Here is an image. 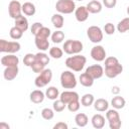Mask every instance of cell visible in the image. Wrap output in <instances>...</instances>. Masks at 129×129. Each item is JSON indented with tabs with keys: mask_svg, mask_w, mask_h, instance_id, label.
<instances>
[{
	"mask_svg": "<svg viewBox=\"0 0 129 129\" xmlns=\"http://www.w3.org/2000/svg\"><path fill=\"white\" fill-rule=\"evenodd\" d=\"M87 62V58L86 56L84 55H81V54H74L73 56H70L66 59V66L72 70V71H75V72H81L85 64Z\"/></svg>",
	"mask_w": 129,
	"mask_h": 129,
	"instance_id": "obj_1",
	"label": "cell"
},
{
	"mask_svg": "<svg viewBox=\"0 0 129 129\" xmlns=\"http://www.w3.org/2000/svg\"><path fill=\"white\" fill-rule=\"evenodd\" d=\"M62 48L67 54H78L83 50V43L80 40L68 39L64 41Z\"/></svg>",
	"mask_w": 129,
	"mask_h": 129,
	"instance_id": "obj_2",
	"label": "cell"
},
{
	"mask_svg": "<svg viewBox=\"0 0 129 129\" xmlns=\"http://www.w3.org/2000/svg\"><path fill=\"white\" fill-rule=\"evenodd\" d=\"M60 85L64 89H74L77 86V79L73 72L63 71L60 75Z\"/></svg>",
	"mask_w": 129,
	"mask_h": 129,
	"instance_id": "obj_3",
	"label": "cell"
},
{
	"mask_svg": "<svg viewBox=\"0 0 129 129\" xmlns=\"http://www.w3.org/2000/svg\"><path fill=\"white\" fill-rule=\"evenodd\" d=\"M52 79V71L50 69H44L34 80V85L37 88H43L50 83Z\"/></svg>",
	"mask_w": 129,
	"mask_h": 129,
	"instance_id": "obj_4",
	"label": "cell"
},
{
	"mask_svg": "<svg viewBox=\"0 0 129 129\" xmlns=\"http://www.w3.org/2000/svg\"><path fill=\"white\" fill-rule=\"evenodd\" d=\"M55 9L60 14H70L76 10L74 0H58L55 3Z\"/></svg>",
	"mask_w": 129,
	"mask_h": 129,
	"instance_id": "obj_5",
	"label": "cell"
},
{
	"mask_svg": "<svg viewBox=\"0 0 129 129\" xmlns=\"http://www.w3.org/2000/svg\"><path fill=\"white\" fill-rule=\"evenodd\" d=\"M106 119L109 122V127L111 129H119L122 125L120 115L117 111V109H111L107 110L106 113Z\"/></svg>",
	"mask_w": 129,
	"mask_h": 129,
	"instance_id": "obj_6",
	"label": "cell"
},
{
	"mask_svg": "<svg viewBox=\"0 0 129 129\" xmlns=\"http://www.w3.org/2000/svg\"><path fill=\"white\" fill-rule=\"evenodd\" d=\"M21 45L18 41H7L5 39H0V51L7 53H15L19 51Z\"/></svg>",
	"mask_w": 129,
	"mask_h": 129,
	"instance_id": "obj_7",
	"label": "cell"
},
{
	"mask_svg": "<svg viewBox=\"0 0 129 129\" xmlns=\"http://www.w3.org/2000/svg\"><path fill=\"white\" fill-rule=\"evenodd\" d=\"M87 35L89 39L94 43H99L103 40V31L99 26H90L87 30Z\"/></svg>",
	"mask_w": 129,
	"mask_h": 129,
	"instance_id": "obj_8",
	"label": "cell"
},
{
	"mask_svg": "<svg viewBox=\"0 0 129 129\" xmlns=\"http://www.w3.org/2000/svg\"><path fill=\"white\" fill-rule=\"evenodd\" d=\"M8 13H9V16L13 19H16L19 16H21L22 15V5L20 4V2L17 0L10 1L9 5H8Z\"/></svg>",
	"mask_w": 129,
	"mask_h": 129,
	"instance_id": "obj_9",
	"label": "cell"
},
{
	"mask_svg": "<svg viewBox=\"0 0 129 129\" xmlns=\"http://www.w3.org/2000/svg\"><path fill=\"white\" fill-rule=\"evenodd\" d=\"M122 72H123V66L120 62L114 66H111V67H105V70H104V74L106 75L107 78H110V79L116 78Z\"/></svg>",
	"mask_w": 129,
	"mask_h": 129,
	"instance_id": "obj_10",
	"label": "cell"
},
{
	"mask_svg": "<svg viewBox=\"0 0 129 129\" xmlns=\"http://www.w3.org/2000/svg\"><path fill=\"white\" fill-rule=\"evenodd\" d=\"M91 56L96 61H103L106 58V50L102 45H95L91 49Z\"/></svg>",
	"mask_w": 129,
	"mask_h": 129,
	"instance_id": "obj_11",
	"label": "cell"
},
{
	"mask_svg": "<svg viewBox=\"0 0 129 129\" xmlns=\"http://www.w3.org/2000/svg\"><path fill=\"white\" fill-rule=\"evenodd\" d=\"M86 73H88L94 80H96L102 78V76L104 75V69L100 64H93L87 68Z\"/></svg>",
	"mask_w": 129,
	"mask_h": 129,
	"instance_id": "obj_12",
	"label": "cell"
},
{
	"mask_svg": "<svg viewBox=\"0 0 129 129\" xmlns=\"http://www.w3.org/2000/svg\"><path fill=\"white\" fill-rule=\"evenodd\" d=\"M19 69L18 66H11V67H5V70L3 72V77L6 81H12L14 80L18 75Z\"/></svg>",
	"mask_w": 129,
	"mask_h": 129,
	"instance_id": "obj_13",
	"label": "cell"
},
{
	"mask_svg": "<svg viewBox=\"0 0 129 129\" xmlns=\"http://www.w3.org/2000/svg\"><path fill=\"white\" fill-rule=\"evenodd\" d=\"M1 64L4 67H11V66H18L19 58L18 56L14 55L13 53H8L7 55H4L1 57Z\"/></svg>",
	"mask_w": 129,
	"mask_h": 129,
	"instance_id": "obj_14",
	"label": "cell"
},
{
	"mask_svg": "<svg viewBox=\"0 0 129 129\" xmlns=\"http://www.w3.org/2000/svg\"><path fill=\"white\" fill-rule=\"evenodd\" d=\"M89 13L87 6H80L75 10V17L79 22H85L89 18Z\"/></svg>",
	"mask_w": 129,
	"mask_h": 129,
	"instance_id": "obj_15",
	"label": "cell"
},
{
	"mask_svg": "<svg viewBox=\"0 0 129 129\" xmlns=\"http://www.w3.org/2000/svg\"><path fill=\"white\" fill-rule=\"evenodd\" d=\"M59 99L64 102L66 104H69L70 102L74 101V100H80V97L78 95V93L74 92V91H64L59 95Z\"/></svg>",
	"mask_w": 129,
	"mask_h": 129,
	"instance_id": "obj_16",
	"label": "cell"
},
{
	"mask_svg": "<svg viewBox=\"0 0 129 129\" xmlns=\"http://www.w3.org/2000/svg\"><path fill=\"white\" fill-rule=\"evenodd\" d=\"M45 94L40 90H34L30 93V101L34 104H40L43 102Z\"/></svg>",
	"mask_w": 129,
	"mask_h": 129,
	"instance_id": "obj_17",
	"label": "cell"
},
{
	"mask_svg": "<svg viewBox=\"0 0 129 129\" xmlns=\"http://www.w3.org/2000/svg\"><path fill=\"white\" fill-rule=\"evenodd\" d=\"M111 105H112V107L114 109H117V110L123 109L125 107V105H126V100L123 97H121L119 95H116L111 100Z\"/></svg>",
	"mask_w": 129,
	"mask_h": 129,
	"instance_id": "obj_18",
	"label": "cell"
},
{
	"mask_svg": "<svg viewBox=\"0 0 129 129\" xmlns=\"http://www.w3.org/2000/svg\"><path fill=\"white\" fill-rule=\"evenodd\" d=\"M92 125L96 129H101L105 126V117L101 114H96L92 117Z\"/></svg>",
	"mask_w": 129,
	"mask_h": 129,
	"instance_id": "obj_19",
	"label": "cell"
},
{
	"mask_svg": "<svg viewBox=\"0 0 129 129\" xmlns=\"http://www.w3.org/2000/svg\"><path fill=\"white\" fill-rule=\"evenodd\" d=\"M87 9L90 13H93V14H96V13H99L101 12L102 10V3L97 1V0H93V1H90L88 4H87Z\"/></svg>",
	"mask_w": 129,
	"mask_h": 129,
	"instance_id": "obj_20",
	"label": "cell"
},
{
	"mask_svg": "<svg viewBox=\"0 0 129 129\" xmlns=\"http://www.w3.org/2000/svg\"><path fill=\"white\" fill-rule=\"evenodd\" d=\"M14 20H15V26L18 27V28H19L20 30H22L23 32H25V31L28 29L29 24H28V20H27V18H26L25 16L21 15V16H19L18 18L14 19Z\"/></svg>",
	"mask_w": 129,
	"mask_h": 129,
	"instance_id": "obj_21",
	"label": "cell"
},
{
	"mask_svg": "<svg viewBox=\"0 0 129 129\" xmlns=\"http://www.w3.org/2000/svg\"><path fill=\"white\" fill-rule=\"evenodd\" d=\"M34 43L35 46L41 50V51H45L48 49L49 47V41L48 38H40V37H35L34 38Z\"/></svg>",
	"mask_w": 129,
	"mask_h": 129,
	"instance_id": "obj_22",
	"label": "cell"
},
{
	"mask_svg": "<svg viewBox=\"0 0 129 129\" xmlns=\"http://www.w3.org/2000/svg\"><path fill=\"white\" fill-rule=\"evenodd\" d=\"M79 80H80L81 85L84 86V87H87V88L92 87V86L94 85V81H95V80H94L88 73H86V72L83 73V74H81Z\"/></svg>",
	"mask_w": 129,
	"mask_h": 129,
	"instance_id": "obj_23",
	"label": "cell"
},
{
	"mask_svg": "<svg viewBox=\"0 0 129 129\" xmlns=\"http://www.w3.org/2000/svg\"><path fill=\"white\" fill-rule=\"evenodd\" d=\"M109 107V103L107 100L103 99V98H99L94 102V108L99 111V112H105L108 110Z\"/></svg>",
	"mask_w": 129,
	"mask_h": 129,
	"instance_id": "obj_24",
	"label": "cell"
},
{
	"mask_svg": "<svg viewBox=\"0 0 129 129\" xmlns=\"http://www.w3.org/2000/svg\"><path fill=\"white\" fill-rule=\"evenodd\" d=\"M36 8L33 3L31 2H25L22 4V13H24L26 16H32L35 14Z\"/></svg>",
	"mask_w": 129,
	"mask_h": 129,
	"instance_id": "obj_25",
	"label": "cell"
},
{
	"mask_svg": "<svg viewBox=\"0 0 129 129\" xmlns=\"http://www.w3.org/2000/svg\"><path fill=\"white\" fill-rule=\"evenodd\" d=\"M75 122H76L77 126L85 127V126H87V124L89 122V118L85 113H78L75 116Z\"/></svg>",
	"mask_w": 129,
	"mask_h": 129,
	"instance_id": "obj_26",
	"label": "cell"
},
{
	"mask_svg": "<svg viewBox=\"0 0 129 129\" xmlns=\"http://www.w3.org/2000/svg\"><path fill=\"white\" fill-rule=\"evenodd\" d=\"M51 23L55 28H61L64 23V18L60 13H55L51 16Z\"/></svg>",
	"mask_w": 129,
	"mask_h": 129,
	"instance_id": "obj_27",
	"label": "cell"
},
{
	"mask_svg": "<svg viewBox=\"0 0 129 129\" xmlns=\"http://www.w3.org/2000/svg\"><path fill=\"white\" fill-rule=\"evenodd\" d=\"M45 97L48 98L49 100H56L59 97V92L58 89L55 87H48L45 91Z\"/></svg>",
	"mask_w": 129,
	"mask_h": 129,
	"instance_id": "obj_28",
	"label": "cell"
},
{
	"mask_svg": "<svg viewBox=\"0 0 129 129\" xmlns=\"http://www.w3.org/2000/svg\"><path fill=\"white\" fill-rule=\"evenodd\" d=\"M117 30L120 33H123L129 30V17L123 18L121 21H119V23L117 24Z\"/></svg>",
	"mask_w": 129,
	"mask_h": 129,
	"instance_id": "obj_29",
	"label": "cell"
},
{
	"mask_svg": "<svg viewBox=\"0 0 129 129\" xmlns=\"http://www.w3.org/2000/svg\"><path fill=\"white\" fill-rule=\"evenodd\" d=\"M95 102V98L92 94H85L82 98H81V104L84 107H90L91 105H93Z\"/></svg>",
	"mask_w": 129,
	"mask_h": 129,
	"instance_id": "obj_30",
	"label": "cell"
},
{
	"mask_svg": "<svg viewBox=\"0 0 129 129\" xmlns=\"http://www.w3.org/2000/svg\"><path fill=\"white\" fill-rule=\"evenodd\" d=\"M64 39V33L61 30H56L51 33V40L54 43H60Z\"/></svg>",
	"mask_w": 129,
	"mask_h": 129,
	"instance_id": "obj_31",
	"label": "cell"
},
{
	"mask_svg": "<svg viewBox=\"0 0 129 129\" xmlns=\"http://www.w3.org/2000/svg\"><path fill=\"white\" fill-rule=\"evenodd\" d=\"M63 54V49L57 47V46H53L51 48H49V55L52 57V58H55V59H58L62 56Z\"/></svg>",
	"mask_w": 129,
	"mask_h": 129,
	"instance_id": "obj_32",
	"label": "cell"
},
{
	"mask_svg": "<svg viewBox=\"0 0 129 129\" xmlns=\"http://www.w3.org/2000/svg\"><path fill=\"white\" fill-rule=\"evenodd\" d=\"M9 34H10V37H11L12 39L17 40V39H20V38L22 37V35H23V31H22V30H20L18 27L13 26V27L10 29Z\"/></svg>",
	"mask_w": 129,
	"mask_h": 129,
	"instance_id": "obj_33",
	"label": "cell"
},
{
	"mask_svg": "<svg viewBox=\"0 0 129 129\" xmlns=\"http://www.w3.org/2000/svg\"><path fill=\"white\" fill-rule=\"evenodd\" d=\"M66 107H67V104L64 102H62L60 99L54 100V102L52 104V108H53V110L55 112H62Z\"/></svg>",
	"mask_w": 129,
	"mask_h": 129,
	"instance_id": "obj_34",
	"label": "cell"
},
{
	"mask_svg": "<svg viewBox=\"0 0 129 129\" xmlns=\"http://www.w3.org/2000/svg\"><path fill=\"white\" fill-rule=\"evenodd\" d=\"M54 110L50 109V108H43L41 110V117L44 120H51L54 117Z\"/></svg>",
	"mask_w": 129,
	"mask_h": 129,
	"instance_id": "obj_35",
	"label": "cell"
},
{
	"mask_svg": "<svg viewBox=\"0 0 129 129\" xmlns=\"http://www.w3.org/2000/svg\"><path fill=\"white\" fill-rule=\"evenodd\" d=\"M35 57H36V60L37 61L41 62L44 66L48 64V62H49V56L46 53H44V52H37L35 54Z\"/></svg>",
	"mask_w": 129,
	"mask_h": 129,
	"instance_id": "obj_36",
	"label": "cell"
},
{
	"mask_svg": "<svg viewBox=\"0 0 129 129\" xmlns=\"http://www.w3.org/2000/svg\"><path fill=\"white\" fill-rule=\"evenodd\" d=\"M36 60V57H35V54H32V53H27L24 55L23 57V63L26 66V67H31Z\"/></svg>",
	"mask_w": 129,
	"mask_h": 129,
	"instance_id": "obj_37",
	"label": "cell"
},
{
	"mask_svg": "<svg viewBox=\"0 0 129 129\" xmlns=\"http://www.w3.org/2000/svg\"><path fill=\"white\" fill-rule=\"evenodd\" d=\"M67 107H68L69 111L77 112V111H79V109L81 107V102H80V100H74V101L70 102L69 104H67Z\"/></svg>",
	"mask_w": 129,
	"mask_h": 129,
	"instance_id": "obj_38",
	"label": "cell"
},
{
	"mask_svg": "<svg viewBox=\"0 0 129 129\" xmlns=\"http://www.w3.org/2000/svg\"><path fill=\"white\" fill-rule=\"evenodd\" d=\"M50 29L48 28V27H45V26H43L38 32H37V34L35 35V37H40V38H48V36L50 35Z\"/></svg>",
	"mask_w": 129,
	"mask_h": 129,
	"instance_id": "obj_39",
	"label": "cell"
},
{
	"mask_svg": "<svg viewBox=\"0 0 129 129\" xmlns=\"http://www.w3.org/2000/svg\"><path fill=\"white\" fill-rule=\"evenodd\" d=\"M31 69H32V71L34 72V73H36V74H39V73H41L43 70H44V68H45V66L44 64H42L41 62H39V61H37V60H35V62L30 67Z\"/></svg>",
	"mask_w": 129,
	"mask_h": 129,
	"instance_id": "obj_40",
	"label": "cell"
},
{
	"mask_svg": "<svg viewBox=\"0 0 129 129\" xmlns=\"http://www.w3.org/2000/svg\"><path fill=\"white\" fill-rule=\"evenodd\" d=\"M115 29H116V28H115L114 24L111 23V22L106 23L105 26H104V31H105V33L108 34V35H112V34H114V33H115Z\"/></svg>",
	"mask_w": 129,
	"mask_h": 129,
	"instance_id": "obj_41",
	"label": "cell"
},
{
	"mask_svg": "<svg viewBox=\"0 0 129 129\" xmlns=\"http://www.w3.org/2000/svg\"><path fill=\"white\" fill-rule=\"evenodd\" d=\"M43 27V25H42V23H40V22H34L33 24H32V26H31V28H30V30H31V33L35 36L36 34H37V32L41 29Z\"/></svg>",
	"mask_w": 129,
	"mask_h": 129,
	"instance_id": "obj_42",
	"label": "cell"
},
{
	"mask_svg": "<svg viewBox=\"0 0 129 129\" xmlns=\"http://www.w3.org/2000/svg\"><path fill=\"white\" fill-rule=\"evenodd\" d=\"M118 62H119V60L115 56H109V57L105 58V67H111V66H114Z\"/></svg>",
	"mask_w": 129,
	"mask_h": 129,
	"instance_id": "obj_43",
	"label": "cell"
},
{
	"mask_svg": "<svg viewBox=\"0 0 129 129\" xmlns=\"http://www.w3.org/2000/svg\"><path fill=\"white\" fill-rule=\"evenodd\" d=\"M103 4L107 8H114L117 4V0H103Z\"/></svg>",
	"mask_w": 129,
	"mask_h": 129,
	"instance_id": "obj_44",
	"label": "cell"
},
{
	"mask_svg": "<svg viewBox=\"0 0 129 129\" xmlns=\"http://www.w3.org/2000/svg\"><path fill=\"white\" fill-rule=\"evenodd\" d=\"M53 129H68V124L64 122H58L53 126Z\"/></svg>",
	"mask_w": 129,
	"mask_h": 129,
	"instance_id": "obj_45",
	"label": "cell"
},
{
	"mask_svg": "<svg viewBox=\"0 0 129 129\" xmlns=\"http://www.w3.org/2000/svg\"><path fill=\"white\" fill-rule=\"evenodd\" d=\"M111 92H112L114 95H118V94L120 93V88H119L118 86H114V87H112Z\"/></svg>",
	"mask_w": 129,
	"mask_h": 129,
	"instance_id": "obj_46",
	"label": "cell"
},
{
	"mask_svg": "<svg viewBox=\"0 0 129 129\" xmlns=\"http://www.w3.org/2000/svg\"><path fill=\"white\" fill-rule=\"evenodd\" d=\"M10 127H9V125L8 124H6V123H4V122H1L0 123V129H9Z\"/></svg>",
	"mask_w": 129,
	"mask_h": 129,
	"instance_id": "obj_47",
	"label": "cell"
},
{
	"mask_svg": "<svg viewBox=\"0 0 129 129\" xmlns=\"http://www.w3.org/2000/svg\"><path fill=\"white\" fill-rule=\"evenodd\" d=\"M127 13H128V15H129V6L127 7Z\"/></svg>",
	"mask_w": 129,
	"mask_h": 129,
	"instance_id": "obj_48",
	"label": "cell"
},
{
	"mask_svg": "<svg viewBox=\"0 0 129 129\" xmlns=\"http://www.w3.org/2000/svg\"><path fill=\"white\" fill-rule=\"evenodd\" d=\"M78 1H82V0H78Z\"/></svg>",
	"mask_w": 129,
	"mask_h": 129,
	"instance_id": "obj_49",
	"label": "cell"
}]
</instances>
